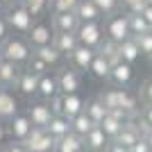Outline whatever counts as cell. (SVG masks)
<instances>
[{
  "instance_id": "6da1fadb",
  "label": "cell",
  "mask_w": 152,
  "mask_h": 152,
  "mask_svg": "<svg viewBox=\"0 0 152 152\" xmlns=\"http://www.w3.org/2000/svg\"><path fill=\"white\" fill-rule=\"evenodd\" d=\"M0 55L2 59H9V61L23 66L32 57V45L25 37H9L5 43H0Z\"/></svg>"
},
{
  "instance_id": "7a4b0ae2",
  "label": "cell",
  "mask_w": 152,
  "mask_h": 152,
  "mask_svg": "<svg viewBox=\"0 0 152 152\" xmlns=\"http://www.w3.org/2000/svg\"><path fill=\"white\" fill-rule=\"evenodd\" d=\"M5 18H7L9 27H12L16 34H25V37H27V32L32 30L34 20H37L30 12H27V7L23 5L20 0L16 2V5H12V7H7V9H5Z\"/></svg>"
},
{
  "instance_id": "3957f363",
  "label": "cell",
  "mask_w": 152,
  "mask_h": 152,
  "mask_svg": "<svg viewBox=\"0 0 152 152\" xmlns=\"http://www.w3.org/2000/svg\"><path fill=\"white\" fill-rule=\"evenodd\" d=\"M104 25V37L114 39V41H125V39L132 37V30H129V20H127V14L125 12H118L114 16H107L102 20Z\"/></svg>"
},
{
  "instance_id": "277c9868",
  "label": "cell",
  "mask_w": 152,
  "mask_h": 152,
  "mask_svg": "<svg viewBox=\"0 0 152 152\" xmlns=\"http://www.w3.org/2000/svg\"><path fill=\"white\" fill-rule=\"evenodd\" d=\"M30 152H55V143L45 127H32V132L27 134V139L23 141Z\"/></svg>"
},
{
  "instance_id": "5b68a950",
  "label": "cell",
  "mask_w": 152,
  "mask_h": 152,
  "mask_svg": "<svg viewBox=\"0 0 152 152\" xmlns=\"http://www.w3.org/2000/svg\"><path fill=\"white\" fill-rule=\"evenodd\" d=\"M77 39H80V43H82V45L98 48L100 41L104 39V25H102V20L80 23V27H77Z\"/></svg>"
},
{
  "instance_id": "8992f818",
  "label": "cell",
  "mask_w": 152,
  "mask_h": 152,
  "mask_svg": "<svg viewBox=\"0 0 152 152\" xmlns=\"http://www.w3.org/2000/svg\"><path fill=\"white\" fill-rule=\"evenodd\" d=\"M57 82L61 93H80V89H82V75L70 64H66L57 70Z\"/></svg>"
},
{
  "instance_id": "52a82bcc",
  "label": "cell",
  "mask_w": 152,
  "mask_h": 152,
  "mask_svg": "<svg viewBox=\"0 0 152 152\" xmlns=\"http://www.w3.org/2000/svg\"><path fill=\"white\" fill-rule=\"evenodd\" d=\"M52 37H55V27H52V23H48V20H43V18H37L25 39L30 41L32 48H39V45L52 43Z\"/></svg>"
},
{
  "instance_id": "ba28073f",
  "label": "cell",
  "mask_w": 152,
  "mask_h": 152,
  "mask_svg": "<svg viewBox=\"0 0 152 152\" xmlns=\"http://www.w3.org/2000/svg\"><path fill=\"white\" fill-rule=\"evenodd\" d=\"M95 55H98L95 48H89V45H82V43H80L66 59H68V64L73 66V68H77L80 73H89V68H91V64H93Z\"/></svg>"
},
{
  "instance_id": "9c48e42d",
  "label": "cell",
  "mask_w": 152,
  "mask_h": 152,
  "mask_svg": "<svg viewBox=\"0 0 152 152\" xmlns=\"http://www.w3.org/2000/svg\"><path fill=\"white\" fill-rule=\"evenodd\" d=\"M25 114L30 116V121H32V125H34V127H48V123L55 118V111L50 109V102H45V100L32 102L30 107H27Z\"/></svg>"
},
{
  "instance_id": "30bf717a",
  "label": "cell",
  "mask_w": 152,
  "mask_h": 152,
  "mask_svg": "<svg viewBox=\"0 0 152 152\" xmlns=\"http://www.w3.org/2000/svg\"><path fill=\"white\" fill-rule=\"evenodd\" d=\"M32 121L27 114H16L12 121H7V132L12 136V141H25L27 134L32 132Z\"/></svg>"
},
{
  "instance_id": "8fae6325",
  "label": "cell",
  "mask_w": 152,
  "mask_h": 152,
  "mask_svg": "<svg viewBox=\"0 0 152 152\" xmlns=\"http://www.w3.org/2000/svg\"><path fill=\"white\" fill-rule=\"evenodd\" d=\"M50 23L55 27V32H77L82 20L75 12H57V14H50Z\"/></svg>"
},
{
  "instance_id": "7c38bea8",
  "label": "cell",
  "mask_w": 152,
  "mask_h": 152,
  "mask_svg": "<svg viewBox=\"0 0 152 152\" xmlns=\"http://www.w3.org/2000/svg\"><path fill=\"white\" fill-rule=\"evenodd\" d=\"M134 77V64H127V61H118L111 66V73H109V82L114 84V86H121V89H125L127 84L132 82Z\"/></svg>"
},
{
  "instance_id": "4fadbf2b",
  "label": "cell",
  "mask_w": 152,
  "mask_h": 152,
  "mask_svg": "<svg viewBox=\"0 0 152 152\" xmlns=\"http://www.w3.org/2000/svg\"><path fill=\"white\" fill-rule=\"evenodd\" d=\"M61 91H59V82H57V73H52V70H48V73H43V75L39 77V98L45 102H50L55 95H59Z\"/></svg>"
},
{
  "instance_id": "5bb4252c",
  "label": "cell",
  "mask_w": 152,
  "mask_h": 152,
  "mask_svg": "<svg viewBox=\"0 0 152 152\" xmlns=\"http://www.w3.org/2000/svg\"><path fill=\"white\" fill-rule=\"evenodd\" d=\"M39 77H41V75H37V73L23 68V70H20L18 82H16L14 89L18 91L20 95H25V98H34V95L39 93Z\"/></svg>"
},
{
  "instance_id": "9a60e30c",
  "label": "cell",
  "mask_w": 152,
  "mask_h": 152,
  "mask_svg": "<svg viewBox=\"0 0 152 152\" xmlns=\"http://www.w3.org/2000/svg\"><path fill=\"white\" fill-rule=\"evenodd\" d=\"M109 143H111V139L102 132L100 125H95L93 129L84 136V150H86V152H104Z\"/></svg>"
},
{
  "instance_id": "2e32d148",
  "label": "cell",
  "mask_w": 152,
  "mask_h": 152,
  "mask_svg": "<svg viewBox=\"0 0 152 152\" xmlns=\"http://www.w3.org/2000/svg\"><path fill=\"white\" fill-rule=\"evenodd\" d=\"M61 98H64L61 116H66V118H75V116H80L84 111V107H86V100H84L80 93H61Z\"/></svg>"
},
{
  "instance_id": "e0dca14e",
  "label": "cell",
  "mask_w": 152,
  "mask_h": 152,
  "mask_svg": "<svg viewBox=\"0 0 152 152\" xmlns=\"http://www.w3.org/2000/svg\"><path fill=\"white\" fill-rule=\"evenodd\" d=\"M20 66L18 64L9 61V59H2L0 61V84H2V89H14L16 82H18L20 77Z\"/></svg>"
},
{
  "instance_id": "ac0fdd59",
  "label": "cell",
  "mask_w": 152,
  "mask_h": 152,
  "mask_svg": "<svg viewBox=\"0 0 152 152\" xmlns=\"http://www.w3.org/2000/svg\"><path fill=\"white\" fill-rule=\"evenodd\" d=\"M52 45L61 52L64 57H68L70 52L80 45V39H77V32H55L52 37Z\"/></svg>"
},
{
  "instance_id": "d6986e66",
  "label": "cell",
  "mask_w": 152,
  "mask_h": 152,
  "mask_svg": "<svg viewBox=\"0 0 152 152\" xmlns=\"http://www.w3.org/2000/svg\"><path fill=\"white\" fill-rule=\"evenodd\" d=\"M16 114H18V100H16V95L9 89H2L0 91V121L7 123V121H12Z\"/></svg>"
},
{
  "instance_id": "ffe728a7",
  "label": "cell",
  "mask_w": 152,
  "mask_h": 152,
  "mask_svg": "<svg viewBox=\"0 0 152 152\" xmlns=\"http://www.w3.org/2000/svg\"><path fill=\"white\" fill-rule=\"evenodd\" d=\"M55 152H84V139L80 134L70 132L55 143Z\"/></svg>"
},
{
  "instance_id": "44dd1931",
  "label": "cell",
  "mask_w": 152,
  "mask_h": 152,
  "mask_svg": "<svg viewBox=\"0 0 152 152\" xmlns=\"http://www.w3.org/2000/svg\"><path fill=\"white\" fill-rule=\"evenodd\" d=\"M141 136H143V134H141L139 125L134 123V118H129V121L125 123V127L121 129V134H118L114 141H118V143H121V145H125V148H132L134 143L141 139Z\"/></svg>"
},
{
  "instance_id": "7402d4cb",
  "label": "cell",
  "mask_w": 152,
  "mask_h": 152,
  "mask_svg": "<svg viewBox=\"0 0 152 152\" xmlns=\"http://www.w3.org/2000/svg\"><path fill=\"white\" fill-rule=\"evenodd\" d=\"M32 55H37L39 59H43L50 68L59 66V61L64 59V55H61V52H59L52 43H45V45H39V48H32Z\"/></svg>"
},
{
  "instance_id": "603a6c76",
  "label": "cell",
  "mask_w": 152,
  "mask_h": 152,
  "mask_svg": "<svg viewBox=\"0 0 152 152\" xmlns=\"http://www.w3.org/2000/svg\"><path fill=\"white\" fill-rule=\"evenodd\" d=\"M75 14L80 16L82 23H91V20H104L100 9L93 5V0H80V5L75 7Z\"/></svg>"
},
{
  "instance_id": "cb8c5ba5",
  "label": "cell",
  "mask_w": 152,
  "mask_h": 152,
  "mask_svg": "<svg viewBox=\"0 0 152 152\" xmlns=\"http://www.w3.org/2000/svg\"><path fill=\"white\" fill-rule=\"evenodd\" d=\"M118 45H121L118 41L104 37V39L100 41V45L95 48V52H98V55H102V57H107L109 61H111V66H114V64L121 61V50H118Z\"/></svg>"
},
{
  "instance_id": "d4e9b609",
  "label": "cell",
  "mask_w": 152,
  "mask_h": 152,
  "mask_svg": "<svg viewBox=\"0 0 152 152\" xmlns=\"http://www.w3.org/2000/svg\"><path fill=\"white\" fill-rule=\"evenodd\" d=\"M45 129H48V134H50L55 141H59L61 136L73 132V129H70V118H66V116H55V118L48 123Z\"/></svg>"
},
{
  "instance_id": "484cf974",
  "label": "cell",
  "mask_w": 152,
  "mask_h": 152,
  "mask_svg": "<svg viewBox=\"0 0 152 152\" xmlns=\"http://www.w3.org/2000/svg\"><path fill=\"white\" fill-rule=\"evenodd\" d=\"M118 50H121V59L127 61V64H134V61H139V59H141V48H139V43H136V39H134V37L121 41Z\"/></svg>"
},
{
  "instance_id": "4316f807",
  "label": "cell",
  "mask_w": 152,
  "mask_h": 152,
  "mask_svg": "<svg viewBox=\"0 0 152 152\" xmlns=\"http://www.w3.org/2000/svg\"><path fill=\"white\" fill-rule=\"evenodd\" d=\"M84 114L89 116V118L95 123V125H100V123L104 121V116L109 114V109L104 107V104H102V100H100V98H93V100H86Z\"/></svg>"
},
{
  "instance_id": "83f0119b",
  "label": "cell",
  "mask_w": 152,
  "mask_h": 152,
  "mask_svg": "<svg viewBox=\"0 0 152 152\" xmlns=\"http://www.w3.org/2000/svg\"><path fill=\"white\" fill-rule=\"evenodd\" d=\"M89 73L95 77V80H109V73H111V61L102 55H95L93 64H91Z\"/></svg>"
},
{
  "instance_id": "f1b7e54d",
  "label": "cell",
  "mask_w": 152,
  "mask_h": 152,
  "mask_svg": "<svg viewBox=\"0 0 152 152\" xmlns=\"http://www.w3.org/2000/svg\"><path fill=\"white\" fill-rule=\"evenodd\" d=\"M100 127H102V132L107 134L109 139L114 141L118 134H121V129L125 127V121H121V118H116V116H111V114H107L104 116V121L100 123Z\"/></svg>"
},
{
  "instance_id": "f546056e",
  "label": "cell",
  "mask_w": 152,
  "mask_h": 152,
  "mask_svg": "<svg viewBox=\"0 0 152 152\" xmlns=\"http://www.w3.org/2000/svg\"><path fill=\"white\" fill-rule=\"evenodd\" d=\"M93 127H95V123L91 121V118L84 114V111H82L80 116H75V118H70V129H73L75 134H80L82 139L91 132V129H93Z\"/></svg>"
},
{
  "instance_id": "4dcf8cb0",
  "label": "cell",
  "mask_w": 152,
  "mask_h": 152,
  "mask_svg": "<svg viewBox=\"0 0 152 152\" xmlns=\"http://www.w3.org/2000/svg\"><path fill=\"white\" fill-rule=\"evenodd\" d=\"M127 20H129V30H132V37H139V34H145L152 30V25L148 23L141 14H127Z\"/></svg>"
},
{
  "instance_id": "1f68e13d",
  "label": "cell",
  "mask_w": 152,
  "mask_h": 152,
  "mask_svg": "<svg viewBox=\"0 0 152 152\" xmlns=\"http://www.w3.org/2000/svg\"><path fill=\"white\" fill-rule=\"evenodd\" d=\"M93 5L100 9L102 18H107V16H114V14L123 12V9H121V0H93Z\"/></svg>"
},
{
  "instance_id": "d6a6232c",
  "label": "cell",
  "mask_w": 152,
  "mask_h": 152,
  "mask_svg": "<svg viewBox=\"0 0 152 152\" xmlns=\"http://www.w3.org/2000/svg\"><path fill=\"white\" fill-rule=\"evenodd\" d=\"M20 2L27 7V12H30L34 18H41V16L48 12V5H50V0H20Z\"/></svg>"
},
{
  "instance_id": "836d02e7",
  "label": "cell",
  "mask_w": 152,
  "mask_h": 152,
  "mask_svg": "<svg viewBox=\"0 0 152 152\" xmlns=\"http://www.w3.org/2000/svg\"><path fill=\"white\" fill-rule=\"evenodd\" d=\"M80 5V0H50L48 12L57 14V12H75V7Z\"/></svg>"
},
{
  "instance_id": "e575fe53",
  "label": "cell",
  "mask_w": 152,
  "mask_h": 152,
  "mask_svg": "<svg viewBox=\"0 0 152 152\" xmlns=\"http://www.w3.org/2000/svg\"><path fill=\"white\" fill-rule=\"evenodd\" d=\"M148 7V0H121V9L125 14H141Z\"/></svg>"
},
{
  "instance_id": "d590c367",
  "label": "cell",
  "mask_w": 152,
  "mask_h": 152,
  "mask_svg": "<svg viewBox=\"0 0 152 152\" xmlns=\"http://www.w3.org/2000/svg\"><path fill=\"white\" fill-rule=\"evenodd\" d=\"M136 39V43L141 48V55H145V57H152V30L145 32V34H139Z\"/></svg>"
},
{
  "instance_id": "8d00e7d4",
  "label": "cell",
  "mask_w": 152,
  "mask_h": 152,
  "mask_svg": "<svg viewBox=\"0 0 152 152\" xmlns=\"http://www.w3.org/2000/svg\"><path fill=\"white\" fill-rule=\"evenodd\" d=\"M25 68H27V70H32V73H37V75H43V73H48V70H50V66H48L43 59H39L37 55H32L30 61L25 64Z\"/></svg>"
},
{
  "instance_id": "74e56055",
  "label": "cell",
  "mask_w": 152,
  "mask_h": 152,
  "mask_svg": "<svg viewBox=\"0 0 152 152\" xmlns=\"http://www.w3.org/2000/svg\"><path fill=\"white\" fill-rule=\"evenodd\" d=\"M139 98L143 104H152V80H145V82H141L139 86Z\"/></svg>"
},
{
  "instance_id": "f35d334b",
  "label": "cell",
  "mask_w": 152,
  "mask_h": 152,
  "mask_svg": "<svg viewBox=\"0 0 152 152\" xmlns=\"http://www.w3.org/2000/svg\"><path fill=\"white\" fill-rule=\"evenodd\" d=\"M9 37H12V27H9V23H7L5 14H0V43H5Z\"/></svg>"
},
{
  "instance_id": "ab89813d",
  "label": "cell",
  "mask_w": 152,
  "mask_h": 152,
  "mask_svg": "<svg viewBox=\"0 0 152 152\" xmlns=\"http://www.w3.org/2000/svg\"><path fill=\"white\" fill-rule=\"evenodd\" d=\"M129 152H152V148H150V143H148L145 136H141V139L129 148Z\"/></svg>"
},
{
  "instance_id": "60d3db41",
  "label": "cell",
  "mask_w": 152,
  "mask_h": 152,
  "mask_svg": "<svg viewBox=\"0 0 152 152\" xmlns=\"http://www.w3.org/2000/svg\"><path fill=\"white\" fill-rule=\"evenodd\" d=\"M5 152H30V150H27V145L23 141H12V143L5 148Z\"/></svg>"
},
{
  "instance_id": "b9f144b4",
  "label": "cell",
  "mask_w": 152,
  "mask_h": 152,
  "mask_svg": "<svg viewBox=\"0 0 152 152\" xmlns=\"http://www.w3.org/2000/svg\"><path fill=\"white\" fill-rule=\"evenodd\" d=\"M61 104H64V98H61V93L59 95H55L50 100V109L55 111V116H61Z\"/></svg>"
},
{
  "instance_id": "7bdbcfd3",
  "label": "cell",
  "mask_w": 152,
  "mask_h": 152,
  "mask_svg": "<svg viewBox=\"0 0 152 152\" xmlns=\"http://www.w3.org/2000/svg\"><path fill=\"white\" fill-rule=\"evenodd\" d=\"M139 116L148 123V125H152V104H143V107H141V114H139Z\"/></svg>"
},
{
  "instance_id": "ee69618b",
  "label": "cell",
  "mask_w": 152,
  "mask_h": 152,
  "mask_svg": "<svg viewBox=\"0 0 152 152\" xmlns=\"http://www.w3.org/2000/svg\"><path fill=\"white\" fill-rule=\"evenodd\" d=\"M104 152H129V148L121 145L118 141H111V143H109V145H107V150H104Z\"/></svg>"
},
{
  "instance_id": "f6af8a7d",
  "label": "cell",
  "mask_w": 152,
  "mask_h": 152,
  "mask_svg": "<svg viewBox=\"0 0 152 152\" xmlns=\"http://www.w3.org/2000/svg\"><path fill=\"white\" fill-rule=\"evenodd\" d=\"M141 16H143V18H145L148 23H150V25H152V5H148L145 9H143V12H141Z\"/></svg>"
},
{
  "instance_id": "bcb514c9",
  "label": "cell",
  "mask_w": 152,
  "mask_h": 152,
  "mask_svg": "<svg viewBox=\"0 0 152 152\" xmlns=\"http://www.w3.org/2000/svg\"><path fill=\"white\" fill-rule=\"evenodd\" d=\"M7 123L5 121H0V143H2V141H5V136H7Z\"/></svg>"
},
{
  "instance_id": "7dc6e473",
  "label": "cell",
  "mask_w": 152,
  "mask_h": 152,
  "mask_svg": "<svg viewBox=\"0 0 152 152\" xmlns=\"http://www.w3.org/2000/svg\"><path fill=\"white\" fill-rule=\"evenodd\" d=\"M16 2H18V0H0V9H2V12H5L7 7H12V5H16Z\"/></svg>"
},
{
  "instance_id": "c3c4849f",
  "label": "cell",
  "mask_w": 152,
  "mask_h": 152,
  "mask_svg": "<svg viewBox=\"0 0 152 152\" xmlns=\"http://www.w3.org/2000/svg\"><path fill=\"white\" fill-rule=\"evenodd\" d=\"M145 139H148V143H150V148H152V127L148 129V134H145Z\"/></svg>"
},
{
  "instance_id": "681fc988",
  "label": "cell",
  "mask_w": 152,
  "mask_h": 152,
  "mask_svg": "<svg viewBox=\"0 0 152 152\" xmlns=\"http://www.w3.org/2000/svg\"><path fill=\"white\" fill-rule=\"evenodd\" d=\"M148 5H152V0H148Z\"/></svg>"
},
{
  "instance_id": "f907efd6",
  "label": "cell",
  "mask_w": 152,
  "mask_h": 152,
  "mask_svg": "<svg viewBox=\"0 0 152 152\" xmlns=\"http://www.w3.org/2000/svg\"><path fill=\"white\" fill-rule=\"evenodd\" d=\"M0 91H2V84H0Z\"/></svg>"
},
{
  "instance_id": "816d5d0a",
  "label": "cell",
  "mask_w": 152,
  "mask_h": 152,
  "mask_svg": "<svg viewBox=\"0 0 152 152\" xmlns=\"http://www.w3.org/2000/svg\"><path fill=\"white\" fill-rule=\"evenodd\" d=\"M0 61H2V55H0Z\"/></svg>"
},
{
  "instance_id": "f5cc1de1",
  "label": "cell",
  "mask_w": 152,
  "mask_h": 152,
  "mask_svg": "<svg viewBox=\"0 0 152 152\" xmlns=\"http://www.w3.org/2000/svg\"><path fill=\"white\" fill-rule=\"evenodd\" d=\"M0 12H2V9H0Z\"/></svg>"
},
{
  "instance_id": "db71d44e",
  "label": "cell",
  "mask_w": 152,
  "mask_h": 152,
  "mask_svg": "<svg viewBox=\"0 0 152 152\" xmlns=\"http://www.w3.org/2000/svg\"><path fill=\"white\" fill-rule=\"evenodd\" d=\"M84 152H86V150H84Z\"/></svg>"
},
{
  "instance_id": "11a10c76",
  "label": "cell",
  "mask_w": 152,
  "mask_h": 152,
  "mask_svg": "<svg viewBox=\"0 0 152 152\" xmlns=\"http://www.w3.org/2000/svg\"><path fill=\"white\" fill-rule=\"evenodd\" d=\"M0 152H2V150H0Z\"/></svg>"
},
{
  "instance_id": "9f6ffc18",
  "label": "cell",
  "mask_w": 152,
  "mask_h": 152,
  "mask_svg": "<svg viewBox=\"0 0 152 152\" xmlns=\"http://www.w3.org/2000/svg\"><path fill=\"white\" fill-rule=\"evenodd\" d=\"M150 59H152V57H150Z\"/></svg>"
}]
</instances>
